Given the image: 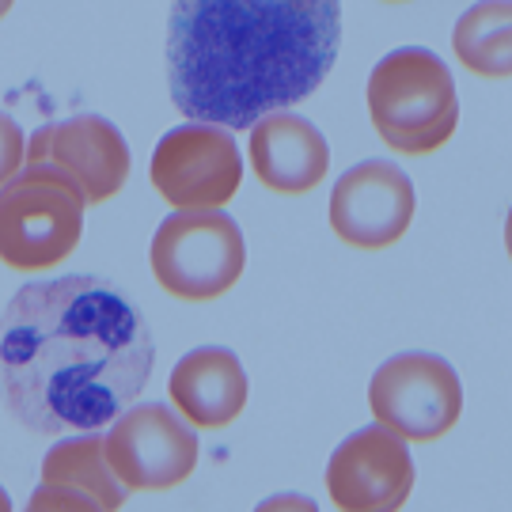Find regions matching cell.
<instances>
[{"instance_id":"1","label":"cell","mask_w":512,"mask_h":512,"mask_svg":"<svg viewBox=\"0 0 512 512\" xmlns=\"http://www.w3.org/2000/svg\"><path fill=\"white\" fill-rule=\"evenodd\" d=\"M152 365L145 315L103 277L31 281L4 308V406L35 437L95 433L118 421L145 391Z\"/></svg>"},{"instance_id":"2","label":"cell","mask_w":512,"mask_h":512,"mask_svg":"<svg viewBox=\"0 0 512 512\" xmlns=\"http://www.w3.org/2000/svg\"><path fill=\"white\" fill-rule=\"evenodd\" d=\"M334 0H179L167 31V84L190 122L251 129L296 107L334 69Z\"/></svg>"},{"instance_id":"3","label":"cell","mask_w":512,"mask_h":512,"mask_svg":"<svg viewBox=\"0 0 512 512\" xmlns=\"http://www.w3.org/2000/svg\"><path fill=\"white\" fill-rule=\"evenodd\" d=\"M368 114L387 148L429 156L459 126L456 80L433 50H391L368 76Z\"/></svg>"},{"instance_id":"4","label":"cell","mask_w":512,"mask_h":512,"mask_svg":"<svg viewBox=\"0 0 512 512\" xmlns=\"http://www.w3.org/2000/svg\"><path fill=\"white\" fill-rule=\"evenodd\" d=\"M152 274L175 300H217L236 289L247 266V243L228 213H175L167 217L148 247Z\"/></svg>"},{"instance_id":"5","label":"cell","mask_w":512,"mask_h":512,"mask_svg":"<svg viewBox=\"0 0 512 512\" xmlns=\"http://www.w3.org/2000/svg\"><path fill=\"white\" fill-rule=\"evenodd\" d=\"M368 406L380 425L410 444H433L456 429L463 414V384L437 353H399L376 368Z\"/></svg>"},{"instance_id":"6","label":"cell","mask_w":512,"mask_h":512,"mask_svg":"<svg viewBox=\"0 0 512 512\" xmlns=\"http://www.w3.org/2000/svg\"><path fill=\"white\" fill-rule=\"evenodd\" d=\"M88 198L65 183L16 175L0 190V258L12 270H46L73 255Z\"/></svg>"},{"instance_id":"7","label":"cell","mask_w":512,"mask_h":512,"mask_svg":"<svg viewBox=\"0 0 512 512\" xmlns=\"http://www.w3.org/2000/svg\"><path fill=\"white\" fill-rule=\"evenodd\" d=\"M103 448L107 463L129 494L175 490L194 475L202 456V440L194 425L164 403H133L122 418L110 421Z\"/></svg>"},{"instance_id":"8","label":"cell","mask_w":512,"mask_h":512,"mask_svg":"<svg viewBox=\"0 0 512 512\" xmlns=\"http://www.w3.org/2000/svg\"><path fill=\"white\" fill-rule=\"evenodd\" d=\"M148 175L175 213H217L236 198L243 160L228 129L186 122L156 145Z\"/></svg>"},{"instance_id":"9","label":"cell","mask_w":512,"mask_h":512,"mask_svg":"<svg viewBox=\"0 0 512 512\" xmlns=\"http://www.w3.org/2000/svg\"><path fill=\"white\" fill-rule=\"evenodd\" d=\"M418 194L403 167L387 160H365L349 167L330 190V228L346 247L384 251L399 243L414 220Z\"/></svg>"},{"instance_id":"10","label":"cell","mask_w":512,"mask_h":512,"mask_svg":"<svg viewBox=\"0 0 512 512\" xmlns=\"http://www.w3.org/2000/svg\"><path fill=\"white\" fill-rule=\"evenodd\" d=\"M414 478L418 471L406 440L376 421L334 448L327 494L342 512H395L410 501Z\"/></svg>"},{"instance_id":"11","label":"cell","mask_w":512,"mask_h":512,"mask_svg":"<svg viewBox=\"0 0 512 512\" xmlns=\"http://www.w3.org/2000/svg\"><path fill=\"white\" fill-rule=\"evenodd\" d=\"M54 164L69 171L88 205H103L122 194L129 179V145L103 114H76L69 122L42 126L27 145V164Z\"/></svg>"},{"instance_id":"12","label":"cell","mask_w":512,"mask_h":512,"mask_svg":"<svg viewBox=\"0 0 512 512\" xmlns=\"http://www.w3.org/2000/svg\"><path fill=\"white\" fill-rule=\"evenodd\" d=\"M129 490L114 475L103 448V433H80L73 440H57L42 459V486L27 501L31 512L73 509V512H118Z\"/></svg>"},{"instance_id":"13","label":"cell","mask_w":512,"mask_h":512,"mask_svg":"<svg viewBox=\"0 0 512 512\" xmlns=\"http://www.w3.org/2000/svg\"><path fill=\"white\" fill-rule=\"evenodd\" d=\"M251 167L258 183L285 198L311 194L315 186L327 179L330 145L319 133L315 122L293 110L266 114L262 122L251 126Z\"/></svg>"},{"instance_id":"14","label":"cell","mask_w":512,"mask_h":512,"mask_svg":"<svg viewBox=\"0 0 512 512\" xmlns=\"http://www.w3.org/2000/svg\"><path fill=\"white\" fill-rule=\"evenodd\" d=\"M171 403L194 429L213 433L224 429L243 414L251 384L247 372L239 365V357L224 346H202L190 349L183 361L171 372Z\"/></svg>"},{"instance_id":"15","label":"cell","mask_w":512,"mask_h":512,"mask_svg":"<svg viewBox=\"0 0 512 512\" xmlns=\"http://www.w3.org/2000/svg\"><path fill=\"white\" fill-rule=\"evenodd\" d=\"M452 50L459 65L486 80L512 76V4L509 0H482L456 19Z\"/></svg>"}]
</instances>
